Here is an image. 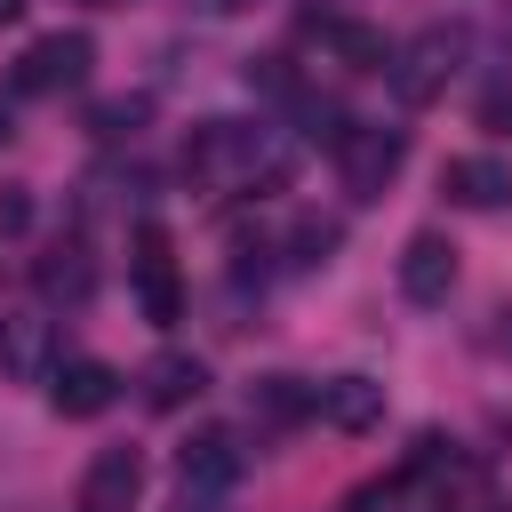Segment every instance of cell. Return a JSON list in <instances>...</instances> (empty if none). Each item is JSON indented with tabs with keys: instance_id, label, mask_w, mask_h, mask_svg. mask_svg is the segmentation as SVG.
Listing matches in <instances>:
<instances>
[{
	"instance_id": "6da1fadb",
	"label": "cell",
	"mask_w": 512,
	"mask_h": 512,
	"mask_svg": "<svg viewBox=\"0 0 512 512\" xmlns=\"http://www.w3.org/2000/svg\"><path fill=\"white\" fill-rule=\"evenodd\" d=\"M184 176L200 192H272L288 176V136L264 120H200L184 136Z\"/></svg>"
},
{
	"instance_id": "7a4b0ae2",
	"label": "cell",
	"mask_w": 512,
	"mask_h": 512,
	"mask_svg": "<svg viewBox=\"0 0 512 512\" xmlns=\"http://www.w3.org/2000/svg\"><path fill=\"white\" fill-rule=\"evenodd\" d=\"M240 472H248L240 432H224V424L192 432V440L176 448V496H184V512H216V504L240 488Z\"/></svg>"
},
{
	"instance_id": "3957f363",
	"label": "cell",
	"mask_w": 512,
	"mask_h": 512,
	"mask_svg": "<svg viewBox=\"0 0 512 512\" xmlns=\"http://www.w3.org/2000/svg\"><path fill=\"white\" fill-rule=\"evenodd\" d=\"M400 160H408V128L352 120V128L336 136V176H344V192H352V200H384V184L400 176Z\"/></svg>"
},
{
	"instance_id": "277c9868",
	"label": "cell",
	"mask_w": 512,
	"mask_h": 512,
	"mask_svg": "<svg viewBox=\"0 0 512 512\" xmlns=\"http://www.w3.org/2000/svg\"><path fill=\"white\" fill-rule=\"evenodd\" d=\"M456 64H464V32H456V24H424L408 48H392L384 72H392V96H400V104H432V96L456 80Z\"/></svg>"
},
{
	"instance_id": "5b68a950",
	"label": "cell",
	"mask_w": 512,
	"mask_h": 512,
	"mask_svg": "<svg viewBox=\"0 0 512 512\" xmlns=\"http://www.w3.org/2000/svg\"><path fill=\"white\" fill-rule=\"evenodd\" d=\"M88 64H96V40H88V32H40V40L8 64V88H16V96H64V88L88 80Z\"/></svg>"
},
{
	"instance_id": "8992f818",
	"label": "cell",
	"mask_w": 512,
	"mask_h": 512,
	"mask_svg": "<svg viewBox=\"0 0 512 512\" xmlns=\"http://www.w3.org/2000/svg\"><path fill=\"white\" fill-rule=\"evenodd\" d=\"M128 280H136V304H144L152 328H176V320H184V280H176V248H168L160 224H136V240H128Z\"/></svg>"
},
{
	"instance_id": "52a82bcc",
	"label": "cell",
	"mask_w": 512,
	"mask_h": 512,
	"mask_svg": "<svg viewBox=\"0 0 512 512\" xmlns=\"http://www.w3.org/2000/svg\"><path fill=\"white\" fill-rule=\"evenodd\" d=\"M0 376H16V384H48L56 376V328L40 312H8L0 320Z\"/></svg>"
},
{
	"instance_id": "ba28073f",
	"label": "cell",
	"mask_w": 512,
	"mask_h": 512,
	"mask_svg": "<svg viewBox=\"0 0 512 512\" xmlns=\"http://www.w3.org/2000/svg\"><path fill=\"white\" fill-rule=\"evenodd\" d=\"M144 488V456L120 440V448H96L88 472H80V512H128Z\"/></svg>"
},
{
	"instance_id": "9c48e42d",
	"label": "cell",
	"mask_w": 512,
	"mask_h": 512,
	"mask_svg": "<svg viewBox=\"0 0 512 512\" xmlns=\"http://www.w3.org/2000/svg\"><path fill=\"white\" fill-rule=\"evenodd\" d=\"M48 400H56V416H104L120 400V368L112 360H56Z\"/></svg>"
},
{
	"instance_id": "30bf717a",
	"label": "cell",
	"mask_w": 512,
	"mask_h": 512,
	"mask_svg": "<svg viewBox=\"0 0 512 512\" xmlns=\"http://www.w3.org/2000/svg\"><path fill=\"white\" fill-rule=\"evenodd\" d=\"M312 416L336 424V432H376L384 424V384L376 376H328V384H312Z\"/></svg>"
},
{
	"instance_id": "8fae6325",
	"label": "cell",
	"mask_w": 512,
	"mask_h": 512,
	"mask_svg": "<svg viewBox=\"0 0 512 512\" xmlns=\"http://www.w3.org/2000/svg\"><path fill=\"white\" fill-rule=\"evenodd\" d=\"M448 288H456V248L440 232H416L400 248V296L408 304H448Z\"/></svg>"
},
{
	"instance_id": "7c38bea8",
	"label": "cell",
	"mask_w": 512,
	"mask_h": 512,
	"mask_svg": "<svg viewBox=\"0 0 512 512\" xmlns=\"http://www.w3.org/2000/svg\"><path fill=\"white\" fill-rule=\"evenodd\" d=\"M32 288H40L48 304H88V296H96V256H88V240H56V248L32 264Z\"/></svg>"
},
{
	"instance_id": "4fadbf2b",
	"label": "cell",
	"mask_w": 512,
	"mask_h": 512,
	"mask_svg": "<svg viewBox=\"0 0 512 512\" xmlns=\"http://www.w3.org/2000/svg\"><path fill=\"white\" fill-rule=\"evenodd\" d=\"M136 384H144V408H160V416H176V408H192V400L208 392V368H200L192 352H152Z\"/></svg>"
},
{
	"instance_id": "5bb4252c",
	"label": "cell",
	"mask_w": 512,
	"mask_h": 512,
	"mask_svg": "<svg viewBox=\"0 0 512 512\" xmlns=\"http://www.w3.org/2000/svg\"><path fill=\"white\" fill-rule=\"evenodd\" d=\"M440 192H448L456 208H504V200H512V168H504L496 152H464V160L440 168Z\"/></svg>"
},
{
	"instance_id": "9a60e30c",
	"label": "cell",
	"mask_w": 512,
	"mask_h": 512,
	"mask_svg": "<svg viewBox=\"0 0 512 512\" xmlns=\"http://www.w3.org/2000/svg\"><path fill=\"white\" fill-rule=\"evenodd\" d=\"M432 472H440L432 512H504V504H496V488H488V472H480L472 456H440Z\"/></svg>"
},
{
	"instance_id": "2e32d148",
	"label": "cell",
	"mask_w": 512,
	"mask_h": 512,
	"mask_svg": "<svg viewBox=\"0 0 512 512\" xmlns=\"http://www.w3.org/2000/svg\"><path fill=\"white\" fill-rule=\"evenodd\" d=\"M320 40H328V56H336L344 72H384V64H392L384 32H376V24H360V16H336V24H320Z\"/></svg>"
},
{
	"instance_id": "e0dca14e",
	"label": "cell",
	"mask_w": 512,
	"mask_h": 512,
	"mask_svg": "<svg viewBox=\"0 0 512 512\" xmlns=\"http://www.w3.org/2000/svg\"><path fill=\"white\" fill-rule=\"evenodd\" d=\"M248 416H256V424H304V416H312V384H296V376H264V384L248 392Z\"/></svg>"
},
{
	"instance_id": "ac0fdd59",
	"label": "cell",
	"mask_w": 512,
	"mask_h": 512,
	"mask_svg": "<svg viewBox=\"0 0 512 512\" xmlns=\"http://www.w3.org/2000/svg\"><path fill=\"white\" fill-rule=\"evenodd\" d=\"M336 240H344V232H336L328 216H296V224H288V264H296V272H320V264L336 256Z\"/></svg>"
},
{
	"instance_id": "d6986e66",
	"label": "cell",
	"mask_w": 512,
	"mask_h": 512,
	"mask_svg": "<svg viewBox=\"0 0 512 512\" xmlns=\"http://www.w3.org/2000/svg\"><path fill=\"white\" fill-rule=\"evenodd\" d=\"M144 112H152L144 96H104V104L88 112V128H96L104 144H120V136H136V128H144Z\"/></svg>"
},
{
	"instance_id": "ffe728a7",
	"label": "cell",
	"mask_w": 512,
	"mask_h": 512,
	"mask_svg": "<svg viewBox=\"0 0 512 512\" xmlns=\"http://www.w3.org/2000/svg\"><path fill=\"white\" fill-rule=\"evenodd\" d=\"M24 224H32V200L8 184V192H0V232H24Z\"/></svg>"
},
{
	"instance_id": "44dd1931",
	"label": "cell",
	"mask_w": 512,
	"mask_h": 512,
	"mask_svg": "<svg viewBox=\"0 0 512 512\" xmlns=\"http://www.w3.org/2000/svg\"><path fill=\"white\" fill-rule=\"evenodd\" d=\"M480 120H488V128H496V136H512V96H504V88H496V96H488V104H480Z\"/></svg>"
},
{
	"instance_id": "7402d4cb",
	"label": "cell",
	"mask_w": 512,
	"mask_h": 512,
	"mask_svg": "<svg viewBox=\"0 0 512 512\" xmlns=\"http://www.w3.org/2000/svg\"><path fill=\"white\" fill-rule=\"evenodd\" d=\"M200 16H240V8H256V0H192Z\"/></svg>"
},
{
	"instance_id": "603a6c76",
	"label": "cell",
	"mask_w": 512,
	"mask_h": 512,
	"mask_svg": "<svg viewBox=\"0 0 512 512\" xmlns=\"http://www.w3.org/2000/svg\"><path fill=\"white\" fill-rule=\"evenodd\" d=\"M16 16H24V0H0V24H16Z\"/></svg>"
},
{
	"instance_id": "cb8c5ba5",
	"label": "cell",
	"mask_w": 512,
	"mask_h": 512,
	"mask_svg": "<svg viewBox=\"0 0 512 512\" xmlns=\"http://www.w3.org/2000/svg\"><path fill=\"white\" fill-rule=\"evenodd\" d=\"M496 40H504V56H512V8H504V32H496Z\"/></svg>"
},
{
	"instance_id": "d4e9b609",
	"label": "cell",
	"mask_w": 512,
	"mask_h": 512,
	"mask_svg": "<svg viewBox=\"0 0 512 512\" xmlns=\"http://www.w3.org/2000/svg\"><path fill=\"white\" fill-rule=\"evenodd\" d=\"M80 8H128V0H80Z\"/></svg>"
},
{
	"instance_id": "484cf974",
	"label": "cell",
	"mask_w": 512,
	"mask_h": 512,
	"mask_svg": "<svg viewBox=\"0 0 512 512\" xmlns=\"http://www.w3.org/2000/svg\"><path fill=\"white\" fill-rule=\"evenodd\" d=\"M8 136H16V128H8V112H0V144H8Z\"/></svg>"
}]
</instances>
